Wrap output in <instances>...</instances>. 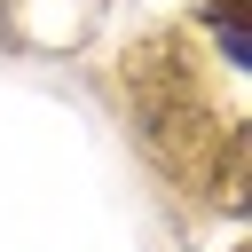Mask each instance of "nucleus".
<instances>
[{
	"label": "nucleus",
	"mask_w": 252,
	"mask_h": 252,
	"mask_svg": "<svg viewBox=\"0 0 252 252\" xmlns=\"http://www.w3.org/2000/svg\"><path fill=\"white\" fill-rule=\"evenodd\" d=\"M220 39H228V63H252V32H244L236 8H220Z\"/></svg>",
	"instance_id": "1"
}]
</instances>
